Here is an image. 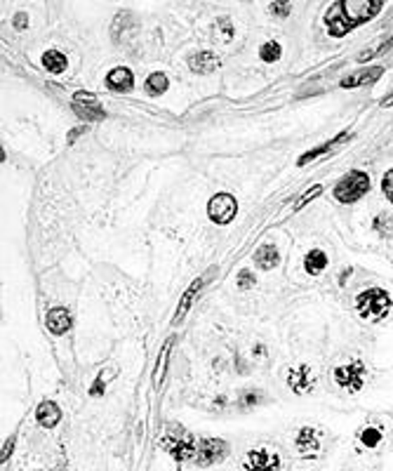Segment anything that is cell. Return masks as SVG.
<instances>
[{"mask_svg": "<svg viewBox=\"0 0 393 471\" xmlns=\"http://www.w3.org/2000/svg\"><path fill=\"white\" fill-rule=\"evenodd\" d=\"M370 186H372V179L368 172L349 170L347 174H342V177L335 181L332 193H335V198L340 200V203H356V200H361L363 196H368Z\"/></svg>", "mask_w": 393, "mask_h": 471, "instance_id": "3957f363", "label": "cell"}, {"mask_svg": "<svg viewBox=\"0 0 393 471\" xmlns=\"http://www.w3.org/2000/svg\"><path fill=\"white\" fill-rule=\"evenodd\" d=\"M236 283H238L240 290H247V288L255 285V273L250 271V269H240L238 271V278H236Z\"/></svg>", "mask_w": 393, "mask_h": 471, "instance_id": "f546056e", "label": "cell"}, {"mask_svg": "<svg viewBox=\"0 0 393 471\" xmlns=\"http://www.w3.org/2000/svg\"><path fill=\"white\" fill-rule=\"evenodd\" d=\"M217 66H219V55L212 50H198L188 57V69L198 73V76H205V73L214 71Z\"/></svg>", "mask_w": 393, "mask_h": 471, "instance_id": "4fadbf2b", "label": "cell"}, {"mask_svg": "<svg viewBox=\"0 0 393 471\" xmlns=\"http://www.w3.org/2000/svg\"><path fill=\"white\" fill-rule=\"evenodd\" d=\"M351 137H354V132H351V130H344V132H340V134H337L335 139L325 141V144L316 146V149H311L309 153H304V156H299V158H297V165H307V163H311V160H314V158L323 156V153H328L330 149H335V146H340L342 141H347V139H351Z\"/></svg>", "mask_w": 393, "mask_h": 471, "instance_id": "e0dca14e", "label": "cell"}, {"mask_svg": "<svg viewBox=\"0 0 393 471\" xmlns=\"http://www.w3.org/2000/svg\"><path fill=\"white\" fill-rule=\"evenodd\" d=\"M332 380H335V385L344 389V392L358 394L365 387V382H368V368H365L363 361L354 359L332 370Z\"/></svg>", "mask_w": 393, "mask_h": 471, "instance_id": "277c9868", "label": "cell"}, {"mask_svg": "<svg viewBox=\"0 0 393 471\" xmlns=\"http://www.w3.org/2000/svg\"><path fill=\"white\" fill-rule=\"evenodd\" d=\"M372 226H375V231L382 233V236H389L393 231V221H391L389 214H377L375 221H372Z\"/></svg>", "mask_w": 393, "mask_h": 471, "instance_id": "484cf974", "label": "cell"}, {"mask_svg": "<svg viewBox=\"0 0 393 471\" xmlns=\"http://www.w3.org/2000/svg\"><path fill=\"white\" fill-rule=\"evenodd\" d=\"M278 262H281V252H278L276 243H264L255 252V264L259 269H273L278 266Z\"/></svg>", "mask_w": 393, "mask_h": 471, "instance_id": "ffe728a7", "label": "cell"}, {"mask_svg": "<svg viewBox=\"0 0 393 471\" xmlns=\"http://www.w3.org/2000/svg\"><path fill=\"white\" fill-rule=\"evenodd\" d=\"M281 55H283V47L278 40H266V43L259 47V57L264 62H276V59H281Z\"/></svg>", "mask_w": 393, "mask_h": 471, "instance_id": "cb8c5ba5", "label": "cell"}, {"mask_svg": "<svg viewBox=\"0 0 393 471\" xmlns=\"http://www.w3.org/2000/svg\"><path fill=\"white\" fill-rule=\"evenodd\" d=\"M382 104H384V106H391V104H393V90H391V94H389V97H386V99H384V102H382Z\"/></svg>", "mask_w": 393, "mask_h": 471, "instance_id": "e575fe53", "label": "cell"}, {"mask_svg": "<svg viewBox=\"0 0 393 471\" xmlns=\"http://www.w3.org/2000/svg\"><path fill=\"white\" fill-rule=\"evenodd\" d=\"M170 347H172V337L165 342V347H162V351H160V363H158V370H155V382H160L162 375H165V366H167V356H170Z\"/></svg>", "mask_w": 393, "mask_h": 471, "instance_id": "4316f807", "label": "cell"}, {"mask_svg": "<svg viewBox=\"0 0 393 471\" xmlns=\"http://www.w3.org/2000/svg\"><path fill=\"white\" fill-rule=\"evenodd\" d=\"M393 309V297L384 288H368L356 295V314L368 323H379L389 318Z\"/></svg>", "mask_w": 393, "mask_h": 471, "instance_id": "7a4b0ae2", "label": "cell"}, {"mask_svg": "<svg viewBox=\"0 0 393 471\" xmlns=\"http://www.w3.org/2000/svg\"><path fill=\"white\" fill-rule=\"evenodd\" d=\"M43 66L50 73H64L66 66H69V59H66V55L62 50H54V47H50V50L43 52Z\"/></svg>", "mask_w": 393, "mask_h": 471, "instance_id": "7402d4cb", "label": "cell"}, {"mask_svg": "<svg viewBox=\"0 0 393 471\" xmlns=\"http://www.w3.org/2000/svg\"><path fill=\"white\" fill-rule=\"evenodd\" d=\"M59 417H62V410H59V406L54 401H43L36 408V420H38V424H43V427H47V429H52L54 424L59 422Z\"/></svg>", "mask_w": 393, "mask_h": 471, "instance_id": "d6986e66", "label": "cell"}, {"mask_svg": "<svg viewBox=\"0 0 393 471\" xmlns=\"http://www.w3.org/2000/svg\"><path fill=\"white\" fill-rule=\"evenodd\" d=\"M321 193H323V184H314V186L309 188V191H304L302 196L295 200V205H292V207H295V210H302L304 205H309L311 200L318 198V196H321Z\"/></svg>", "mask_w": 393, "mask_h": 471, "instance_id": "d4e9b609", "label": "cell"}, {"mask_svg": "<svg viewBox=\"0 0 393 471\" xmlns=\"http://www.w3.org/2000/svg\"><path fill=\"white\" fill-rule=\"evenodd\" d=\"M214 29H221V40H231V38H233V24L228 22L226 17H219V19H217Z\"/></svg>", "mask_w": 393, "mask_h": 471, "instance_id": "4dcf8cb0", "label": "cell"}, {"mask_svg": "<svg viewBox=\"0 0 393 471\" xmlns=\"http://www.w3.org/2000/svg\"><path fill=\"white\" fill-rule=\"evenodd\" d=\"M12 448H15V439H10V441H8V446H3V462H5V460H10Z\"/></svg>", "mask_w": 393, "mask_h": 471, "instance_id": "836d02e7", "label": "cell"}, {"mask_svg": "<svg viewBox=\"0 0 393 471\" xmlns=\"http://www.w3.org/2000/svg\"><path fill=\"white\" fill-rule=\"evenodd\" d=\"M382 191H384L386 200H389V203L393 205V167L384 172V177H382Z\"/></svg>", "mask_w": 393, "mask_h": 471, "instance_id": "83f0119b", "label": "cell"}, {"mask_svg": "<svg viewBox=\"0 0 393 471\" xmlns=\"http://www.w3.org/2000/svg\"><path fill=\"white\" fill-rule=\"evenodd\" d=\"M393 47V36H386L384 40H377L375 45H370V47H365V50H361L356 55V62L358 64H365V62H370V59H375V57H382V55H386Z\"/></svg>", "mask_w": 393, "mask_h": 471, "instance_id": "44dd1931", "label": "cell"}, {"mask_svg": "<svg viewBox=\"0 0 393 471\" xmlns=\"http://www.w3.org/2000/svg\"><path fill=\"white\" fill-rule=\"evenodd\" d=\"M165 443H167V450H170V455L177 457V460H191V457L198 453V448H195V443L191 441V436H188L186 432L167 434Z\"/></svg>", "mask_w": 393, "mask_h": 471, "instance_id": "8fae6325", "label": "cell"}, {"mask_svg": "<svg viewBox=\"0 0 393 471\" xmlns=\"http://www.w3.org/2000/svg\"><path fill=\"white\" fill-rule=\"evenodd\" d=\"M73 109H76V113L80 118L85 120H99L104 118V106L99 104V99L94 97L92 92H76L73 94Z\"/></svg>", "mask_w": 393, "mask_h": 471, "instance_id": "9c48e42d", "label": "cell"}, {"mask_svg": "<svg viewBox=\"0 0 393 471\" xmlns=\"http://www.w3.org/2000/svg\"><path fill=\"white\" fill-rule=\"evenodd\" d=\"M290 10H292V3H271L269 5V12H273L276 17H288L290 15Z\"/></svg>", "mask_w": 393, "mask_h": 471, "instance_id": "1f68e13d", "label": "cell"}, {"mask_svg": "<svg viewBox=\"0 0 393 471\" xmlns=\"http://www.w3.org/2000/svg\"><path fill=\"white\" fill-rule=\"evenodd\" d=\"M170 87V80H167V76L162 71H153L146 76V83H144V90L148 94H162Z\"/></svg>", "mask_w": 393, "mask_h": 471, "instance_id": "603a6c76", "label": "cell"}, {"mask_svg": "<svg viewBox=\"0 0 393 471\" xmlns=\"http://www.w3.org/2000/svg\"><path fill=\"white\" fill-rule=\"evenodd\" d=\"M328 264H330V257L321 247H311V250L304 254V269H307V273L311 276H318L321 271H325Z\"/></svg>", "mask_w": 393, "mask_h": 471, "instance_id": "ac0fdd59", "label": "cell"}, {"mask_svg": "<svg viewBox=\"0 0 393 471\" xmlns=\"http://www.w3.org/2000/svg\"><path fill=\"white\" fill-rule=\"evenodd\" d=\"M295 448L302 457H311V460H314L323 450V434L318 432L316 427H302L299 432H297Z\"/></svg>", "mask_w": 393, "mask_h": 471, "instance_id": "52a82bcc", "label": "cell"}, {"mask_svg": "<svg viewBox=\"0 0 393 471\" xmlns=\"http://www.w3.org/2000/svg\"><path fill=\"white\" fill-rule=\"evenodd\" d=\"M236 212H238V200L233 193L219 191L207 200V217L214 224H228L236 217Z\"/></svg>", "mask_w": 393, "mask_h": 471, "instance_id": "5b68a950", "label": "cell"}, {"mask_svg": "<svg viewBox=\"0 0 393 471\" xmlns=\"http://www.w3.org/2000/svg\"><path fill=\"white\" fill-rule=\"evenodd\" d=\"M106 85L111 87V90L127 92L134 87V76L127 66H113V69L106 73Z\"/></svg>", "mask_w": 393, "mask_h": 471, "instance_id": "9a60e30c", "label": "cell"}, {"mask_svg": "<svg viewBox=\"0 0 393 471\" xmlns=\"http://www.w3.org/2000/svg\"><path fill=\"white\" fill-rule=\"evenodd\" d=\"M205 278H207V276H200V278H195V280L191 283V285H188V290H186L184 295H181L179 307H177V311H174V318H172L174 325L184 321L186 311H188V309H191V304L195 302V297H198V292L202 290V285H205Z\"/></svg>", "mask_w": 393, "mask_h": 471, "instance_id": "5bb4252c", "label": "cell"}, {"mask_svg": "<svg viewBox=\"0 0 393 471\" xmlns=\"http://www.w3.org/2000/svg\"><path fill=\"white\" fill-rule=\"evenodd\" d=\"M288 385L295 394H311L316 387V373L307 363L288 368Z\"/></svg>", "mask_w": 393, "mask_h": 471, "instance_id": "ba28073f", "label": "cell"}, {"mask_svg": "<svg viewBox=\"0 0 393 471\" xmlns=\"http://www.w3.org/2000/svg\"><path fill=\"white\" fill-rule=\"evenodd\" d=\"M361 441L365 443V446L375 448L379 441H382V432L379 429H365V432H361Z\"/></svg>", "mask_w": 393, "mask_h": 471, "instance_id": "f1b7e54d", "label": "cell"}, {"mask_svg": "<svg viewBox=\"0 0 393 471\" xmlns=\"http://www.w3.org/2000/svg\"><path fill=\"white\" fill-rule=\"evenodd\" d=\"M379 76H384V66H370V69H361V71H354L349 73V76L342 78V87H361V85H368V83H375Z\"/></svg>", "mask_w": 393, "mask_h": 471, "instance_id": "2e32d148", "label": "cell"}, {"mask_svg": "<svg viewBox=\"0 0 393 471\" xmlns=\"http://www.w3.org/2000/svg\"><path fill=\"white\" fill-rule=\"evenodd\" d=\"M226 453H228L226 441H221V439H202L198 443V453H195V457H198L200 464H217V462H221L224 457H226Z\"/></svg>", "mask_w": 393, "mask_h": 471, "instance_id": "30bf717a", "label": "cell"}, {"mask_svg": "<svg viewBox=\"0 0 393 471\" xmlns=\"http://www.w3.org/2000/svg\"><path fill=\"white\" fill-rule=\"evenodd\" d=\"M243 471H281V455L271 448H255L243 460Z\"/></svg>", "mask_w": 393, "mask_h": 471, "instance_id": "8992f818", "label": "cell"}, {"mask_svg": "<svg viewBox=\"0 0 393 471\" xmlns=\"http://www.w3.org/2000/svg\"><path fill=\"white\" fill-rule=\"evenodd\" d=\"M15 26H17V29H26V26H29V15H26V12H17V15H15Z\"/></svg>", "mask_w": 393, "mask_h": 471, "instance_id": "d6a6232c", "label": "cell"}, {"mask_svg": "<svg viewBox=\"0 0 393 471\" xmlns=\"http://www.w3.org/2000/svg\"><path fill=\"white\" fill-rule=\"evenodd\" d=\"M382 0H337L325 12V26H328L330 36L340 38L356 26L370 22L372 17L382 12Z\"/></svg>", "mask_w": 393, "mask_h": 471, "instance_id": "6da1fadb", "label": "cell"}, {"mask_svg": "<svg viewBox=\"0 0 393 471\" xmlns=\"http://www.w3.org/2000/svg\"><path fill=\"white\" fill-rule=\"evenodd\" d=\"M71 323H73L71 311H69V309H66V307H52L50 311H47V316H45V325H47V330H50V333H54V335H64V333H69Z\"/></svg>", "mask_w": 393, "mask_h": 471, "instance_id": "7c38bea8", "label": "cell"}]
</instances>
